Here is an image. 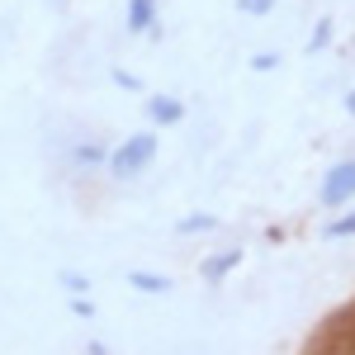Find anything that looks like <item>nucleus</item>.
Returning a JSON list of instances; mask_svg holds the SVG:
<instances>
[{
  "label": "nucleus",
  "instance_id": "nucleus-1",
  "mask_svg": "<svg viewBox=\"0 0 355 355\" xmlns=\"http://www.w3.org/2000/svg\"><path fill=\"white\" fill-rule=\"evenodd\" d=\"M152 157H157V137H152V133H133L110 157V166H114V175H137V171L152 166Z\"/></svg>",
  "mask_w": 355,
  "mask_h": 355
},
{
  "label": "nucleus",
  "instance_id": "nucleus-2",
  "mask_svg": "<svg viewBox=\"0 0 355 355\" xmlns=\"http://www.w3.org/2000/svg\"><path fill=\"white\" fill-rule=\"evenodd\" d=\"M351 194H355V162H346V166H336V171L327 175V185H322V204L336 209V204H346Z\"/></svg>",
  "mask_w": 355,
  "mask_h": 355
},
{
  "label": "nucleus",
  "instance_id": "nucleus-3",
  "mask_svg": "<svg viewBox=\"0 0 355 355\" xmlns=\"http://www.w3.org/2000/svg\"><path fill=\"white\" fill-rule=\"evenodd\" d=\"M152 15H157V0H133V5H128V28H133V33L152 28Z\"/></svg>",
  "mask_w": 355,
  "mask_h": 355
},
{
  "label": "nucleus",
  "instance_id": "nucleus-4",
  "mask_svg": "<svg viewBox=\"0 0 355 355\" xmlns=\"http://www.w3.org/2000/svg\"><path fill=\"white\" fill-rule=\"evenodd\" d=\"M147 110H152V119H157V123H180V119H185V105H180V100H152V105H147Z\"/></svg>",
  "mask_w": 355,
  "mask_h": 355
},
{
  "label": "nucleus",
  "instance_id": "nucleus-5",
  "mask_svg": "<svg viewBox=\"0 0 355 355\" xmlns=\"http://www.w3.org/2000/svg\"><path fill=\"white\" fill-rule=\"evenodd\" d=\"M128 284L142 289V294H166V289H171V279H166V275H147V270H133V275H128Z\"/></svg>",
  "mask_w": 355,
  "mask_h": 355
},
{
  "label": "nucleus",
  "instance_id": "nucleus-6",
  "mask_svg": "<svg viewBox=\"0 0 355 355\" xmlns=\"http://www.w3.org/2000/svg\"><path fill=\"white\" fill-rule=\"evenodd\" d=\"M351 232H355V209L346 214V218H336V223L327 227V237H351Z\"/></svg>",
  "mask_w": 355,
  "mask_h": 355
},
{
  "label": "nucleus",
  "instance_id": "nucleus-7",
  "mask_svg": "<svg viewBox=\"0 0 355 355\" xmlns=\"http://www.w3.org/2000/svg\"><path fill=\"white\" fill-rule=\"evenodd\" d=\"M237 10L242 15H266V10H275V0H237Z\"/></svg>",
  "mask_w": 355,
  "mask_h": 355
},
{
  "label": "nucleus",
  "instance_id": "nucleus-8",
  "mask_svg": "<svg viewBox=\"0 0 355 355\" xmlns=\"http://www.w3.org/2000/svg\"><path fill=\"white\" fill-rule=\"evenodd\" d=\"M62 284H67L71 294H81V289H90V279H81V275H71V270H62Z\"/></svg>",
  "mask_w": 355,
  "mask_h": 355
},
{
  "label": "nucleus",
  "instance_id": "nucleus-9",
  "mask_svg": "<svg viewBox=\"0 0 355 355\" xmlns=\"http://www.w3.org/2000/svg\"><path fill=\"white\" fill-rule=\"evenodd\" d=\"M341 341H346V355H355V313L346 318V327H341Z\"/></svg>",
  "mask_w": 355,
  "mask_h": 355
},
{
  "label": "nucleus",
  "instance_id": "nucleus-10",
  "mask_svg": "<svg viewBox=\"0 0 355 355\" xmlns=\"http://www.w3.org/2000/svg\"><path fill=\"white\" fill-rule=\"evenodd\" d=\"M227 266H237V251H232V256H223V261H214V266H209V275H214V279H218V275L227 270Z\"/></svg>",
  "mask_w": 355,
  "mask_h": 355
},
{
  "label": "nucleus",
  "instance_id": "nucleus-11",
  "mask_svg": "<svg viewBox=\"0 0 355 355\" xmlns=\"http://www.w3.org/2000/svg\"><path fill=\"white\" fill-rule=\"evenodd\" d=\"M275 62H279V57H270V53H261V57H256V62H251V67H256V71H270Z\"/></svg>",
  "mask_w": 355,
  "mask_h": 355
},
{
  "label": "nucleus",
  "instance_id": "nucleus-12",
  "mask_svg": "<svg viewBox=\"0 0 355 355\" xmlns=\"http://www.w3.org/2000/svg\"><path fill=\"white\" fill-rule=\"evenodd\" d=\"M346 110H351V114H355V95H351V100H346Z\"/></svg>",
  "mask_w": 355,
  "mask_h": 355
}]
</instances>
